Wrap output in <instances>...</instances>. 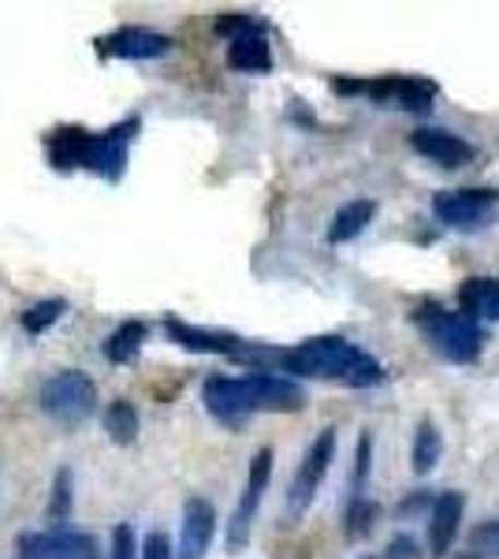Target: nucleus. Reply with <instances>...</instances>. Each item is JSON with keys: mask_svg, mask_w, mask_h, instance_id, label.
I'll list each match as a JSON object with an SVG mask.
<instances>
[{"mask_svg": "<svg viewBox=\"0 0 499 559\" xmlns=\"http://www.w3.org/2000/svg\"><path fill=\"white\" fill-rule=\"evenodd\" d=\"M470 552H477L480 559L499 552V522H488V526L477 530V534H474V548H470Z\"/></svg>", "mask_w": 499, "mask_h": 559, "instance_id": "a878e982", "label": "nucleus"}, {"mask_svg": "<svg viewBox=\"0 0 499 559\" xmlns=\"http://www.w3.org/2000/svg\"><path fill=\"white\" fill-rule=\"evenodd\" d=\"M63 306L60 299H45V302H38V306H31V310L23 313V329L31 332V336H41L45 329H52L60 318H63Z\"/></svg>", "mask_w": 499, "mask_h": 559, "instance_id": "5701e85b", "label": "nucleus"}, {"mask_svg": "<svg viewBox=\"0 0 499 559\" xmlns=\"http://www.w3.org/2000/svg\"><path fill=\"white\" fill-rule=\"evenodd\" d=\"M142 344H146V324L142 321H127L120 329L112 332V336L105 340V358L112 366H127L139 358Z\"/></svg>", "mask_w": 499, "mask_h": 559, "instance_id": "aec40b11", "label": "nucleus"}, {"mask_svg": "<svg viewBox=\"0 0 499 559\" xmlns=\"http://www.w3.org/2000/svg\"><path fill=\"white\" fill-rule=\"evenodd\" d=\"M165 332L179 347L198 350V355H239V347H242V340L228 336V332H205V329H194V324H183L176 318L165 321Z\"/></svg>", "mask_w": 499, "mask_h": 559, "instance_id": "dca6fc26", "label": "nucleus"}, {"mask_svg": "<svg viewBox=\"0 0 499 559\" xmlns=\"http://www.w3.org/2000/svg\"><path fill=\"white\" fill-rule=\"evenodd\" d=\"M377 216V202L373 198H354V202L343 205L340 213L332 216V228H329V242H351L358 239L361 231L373 224Z\"/></svg>", "mask_w": 499, "mask_h": 559, "instance_id": "a211bd4d", "label": "nucleus"}, {"mask_svg": "<svg viewBox=\"0 0 499 559\" xmlns=\"http://www.w3.org/2000/svg\"><path fill=\"white\" fill-rule=\"evenodd\" d=\"M94 400H97V388L79 369H63V373L49 377L41 388V411L49 418L63 421V426H79L83 418H90Z\"/></svg>", "mask_w": 499, "mask_h": 559, "instance_id": "423d86ee", "label": "nucleus"}, {"mask_svg": "<svg viewBox=\"0 0 499 559\" xmlns=\"http://www.w3.org/2000/svg\"><path fill=\"white\" fill-rule=\"evenodd\" d=\"M459 306L466 318L480 321H499V280L492 276H470L459 287Z\"/></svg>", "mask_w": 499, "mask_h": 559, "instance_id": "f3484780", "label": "nucleus"}, {"mask_svg": "<svg viewBox=\"0 0 499 559\" xmlns=\"http://www.w3.org/2000/svg\"><path fill=\"white\" fill-rule=\"evenodd\" d=\"M380 522V503L369 500V496H354L347 515H343V534L347 540H366L377 530Z\"/></svg>", "mask_w": 499, "mask_h": 559, "instance_id": "412c9836", "label": "nucleus"}, {"mask_svg": "<svg viewBox=\"0 0 499 559\" xmlns=\"http://www.w3.org/2000/svg\"><path fill=\"white\" fill-rule=\"evenodd\" d=\"M269 477H272V452L261 448L258 455L250 459V471H247V489H242V500L231 515V526H228V548L239 552L242 545L250 540V526H253V515L261 508V496L269 489Z\"/></svg>", "mask_w": 499, "mask_h": 559, "instance_id": "1a4fd4ad", "label": "nucleus"}, {"mask_svg": "<svg viewBox=\"0 0 499 559\" xmlns=\"http://www.w3.org/2000/svg\"><path fill=\"white\" fill-rule=\"evenodd\" d=\"M139 120H123L120 128L105 134H86L83 128H60L49 134V160L52 168H90L102 173L108 183L123 176L127 146H131Z\"/></svg>", "mask_w": 499, "mask_h": 559, "instance_id": "7ed1b4c3", "label": "nucleus"}, {"mask_svg": "<svg viewBox=\"0 0 499 559\" xmlns=\"http://www.w3.org/2000/svg\"><path fill=\"white\" fill-rule=\"evenodd\" d=\"M499 210V191L492 187H462V191H440L432 198V213L440 224L455 231H480Z\"/></svg>", "mask_w": 499, "mask_h": 559, "instance_id": "0eeeda50", "label": "nucleus"}, {"mask_svg": "<svg viewBox=\"0 0 499 559\" xmlns=\"http://www.w3.org/2000/svg\"><path fill=\"white\" fill-rule=\"evenodd\" d=\"M411 146L440 168H466L477 157V150L462 134H451L443 128H417L411 134Z\"/></svg>", "mask_w": 499, "mask_h": 559, "instance_id": "9b49d317", "label": "nucleus"}, {"mask_svg": "<svg viewBox=\"0 0 499 559\" xmlns=\"http://www.w3.org/2000/svg\"><path fill=\"white\" fill-rule=\"evenodd\" d=\"M421 336L429 340V347L437 350L440 358H448V362L455 366H466V362H477L480 355V344H485V336H480V324L474 318H466V313L459 310H425L421 318Z\"/></svg>", "mask_w": 499, "mask_h": 559, "instance_id": "20e7f679", "label": "nucleus"}, {"mask_svg": "<svg viewBox=\"0 0 499 559\" xmlns=\"http://www.w3.org/2000/svg\"><path fill=\"white\" fill-rule=\"evenodd\" d=\"M168 49L171 38L157 31H146V26H120L116 34L102 38L105 57H120V60H153V57H165Z\"/></svg>", "mask_w": 499, "mask_h": 559, "instance_id": "4468645a", "label": "nucleus"}, {"mask_svg": "<svg viewBox=\"0 0 499 559\" xmlns=\"http://www.w3.org/2000/svg\"><path fill=\"white\" fill-rule=\"evenodd\" d=\"M440 455H443V432L437 429V421H417V432H414V455H411V463H414V474H432L437 471V463H440Z\"/></svg>", "mask_w": 499, "mask_h": 559, "instance_id": "6ab92c4d", "label": "nucleus"}, {"mask_svg": "<svg viewBox=\"0 0 499 559\" xmlns=\"http://www.w3.org/2000/svg\"><path fill=\"white\" fill-rule=\"evenodd\" d=\"M142 559H171V540L165 534H150L142 545Z\"/></svg>", "mask_w": 499, "mask_h": 559, "instance_id": "c85d7f7f", "label": "nucleus"}, {"mask_svg": "<svg viewBox=\"0 0 499 559\" xmlns=\"http://www.w3.org/2000/svg\"><path fill=\"white\" fill-rule=\"evenodd\" d=\"M335 459V429H321L317 432V440L310 444V452L302 455V466H298L295 481H292V492H287V511L298 519L306 508L313 503L317 489H321V481L329 477V466Z\"/></svg>", "mask_w": 499, "mask_h": 559, "instance_id": "6e6552de", "label": "nucleus"}, {"mask_svg": "<svg viewBox=\"0 0 499 559\" xmlns=\"http://www.w3.org/2000/svg\"><path fill=\"white\" fill-rule=\"evenodd\" d=\"M216 537V511L202 496H190L183 508V530H179V559H205Z\"/></svg>", "mask_w": 499, "mask_h": 559, "instance_id": "f8f14e48", "label": "nucleus"}, {"mask_svg": "<svg viewBox=\"0 0 499 559\" xmlns=\"http://www.w3.org/2000/svg\"><path fill=\"white\" fill-rule=\"evenodd\" d=\"M462 515H466V496L462 492H440L432 500V511H429V556L432 559H443L451 552L459 537V526H462Z\"/></svg>", "mask_w": 499, "mask_h": 559, "instance_id": "ddd939ff", "label": "nucleus"}, {"mask_svg": "<svg viewBox=\"0 0 499 559\" xmlns=\"http://www.w3.org/2000/svg\"><path fill=\"white\" fill-rule=\"evenodd\" d=\"M228 68L247 71V75H261V71H272V45L265 38L258 23H250L247 31H239L228 45Z\"/></svg>", "mask_w": 499, "mask_h": 559, "instance_id": "2eb2a0df", "label": "nucleus"}, {"mask_svg": "<svg viewBox=\"0 0 499 559\" xmlns=\"http://www.w3.org/2000/svg\"><path fill=\"white\" fill-rule=\"evenodd\" d=\"M105 432L116 444H134V440H139V411L127 400H116L112 407L105 411Z\"/></svg>", "mask_w": 499, "mask_h": 559, "instance_id": "4be33fe9", "label": "nucleus"}, {"mask_svg": "<svg viewBox=\"0 0 499 559\" xmlns=\"http://www.w3.org/2000/svg\"><path fill=\"white\" fill-rule=\"evenodd\" d=\"M388 559H425V552L411 534H395L388 540Z\"/></svg>", "mask_w": 499, "mask_h": 559, "instance_id": "bb28decb", "label": "nucleus"}, {"mask_svg": "<svg viewBox=\"0 0 499 559\" xmlns=\"http://www.w3.org/2000/svg\"><path fill=\"white\" fill-rule=\"evenodd\" d=\"M20 559H97V540L79 530H49V534H20Z\"/></svg>", "mask_w": 499, "mask_h": 559, "instance_id": "9d476101", "label": "nucleus"}, {"mask_svg": "<svg viewBox=\"0 0 499 559\" xmlns=\"http://www.w3.org/2000/svg\"><path fill=\"white\" fill-rule=\"evenodd\" d=\"M209 414L224 426H242L258 411H302L306 392L287 377L247 373V377H213L202 388Z\"/></svg>", "mask_w": 499, "mask_h": 559, "instance_id": "f257e3e1", "label": "nucleus"}, {"mask_svg": "<svg viewBox=\"0 0 499 559\" xmlns=\"http://www.w3.org/2000/svg\"><path fill=\"white\" fill-rule=\"evenodd\" d=\"M71 515V471H60L52 481V503H49V519L63 522Z\"/></svg>", "mask_w": 499, "mask_h": 559, "instance_id": "b1692460", "label": "nucleus"}, {"mask_svg": "<svg viewBox=\"0 0 499 559\" xmlns=\"http://www.w3.org/2000/svg\"><path fill=\"white\" fill-rule=\"evenodd\" d=\"M335 94H366L380 108H403V112H429L437 102V83L417 75H384V79H335Z\"/></svg>", "mask_w": 499, "mask_h": 559, "instance_id": "39448f33", "label": "nucleus"}, {"mask_svg": "<svg viewBox=\"0 0 499 559\" xmlns=\"http://www.w3.org/2000/svg\"><path fill=\"white\" fill-rule=\"evenodd\" d=\"M112 559H134V530L127 522L112 530Z\"/></svg>", "mask_w": 499, "mask_h": 559, "instance_id": "cd10ccee", "label": "nucleus"}, {"mask_svg": "<svg viewBox=\"0 0 499 559\" xmlns=\"http://www.w3.org/2000/svg\"><path fill=\"white\" fill-rule=\"evenodd\" d=\"M369 471H373V432L361 429V437H358V463H354V489H361V485H366Z\"/></svg>", "mask_w": 499, "mask_h": 559, "instance_id": "393cba45", "label": "nucleus"}, {"mask_svg": "<svg viewBox=\"0 0 499 559\" xmlns=\"http://www.w3.org/2000/svg\"><path fill=\"white\" fill-rule=\"evenodd\" d=\"M280 369L310 381H343L351 388H369L384 381V366L369 350L343 336H313L280 355Z\"/></svg>", "mask_w": 499, "mask_h": 559, "instance_id": "f03ea898", "label": "nucleus"}, {"mask_svg": "<svg viewBox=\"0 0 499 559\" xmlns=\"http://www.w3.org/2000/svg\"><path fill=\"white\" fill-rule=\"evenodd\" d=\"M455 559H480L477 552H462V556H455Z\"/></svg>", "mask_w": 499, "mask_h": 559, "instance_id": "c756f323", "label": "nucleus"}, {"mask_svg": "<svg viewBox=\"0 0 499 559\" xmlns=\"http://www.w3.org/2000/svg\"><path fill=\"white\" fill-rule=\"evenodd\" d=\"M366 559H369V556H366Z\"/></svg>", "mask_w": 499, "mask_h": 559, "instance_id": "7c9ffc66", "label": "nucleus"}]
</instances>
